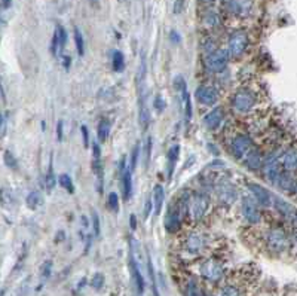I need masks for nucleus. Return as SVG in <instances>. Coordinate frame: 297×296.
I'll list each match as a JSON object with an SVG mask.
<instances>
[{
  "mask_svg": "<svg viewBox=\"0 0 297 296\" xmlns=\"http://www.w3.org/2000/svg\"><path fill=\"white\" fill-rule=\"evenodd\" d=\"M51 271H52V262H51V261H46V262L42 265V268H40V277H42V280L49 279Z\"/></svg>",
  "mask_w": 297,
  "mask_h": 296,
  "instance_id": "c9c22d12",
  "label": "nucleus"
},
{
  "mask_svg": "<svg viewBox=\"0 0 297 296\" xmlns=\"http://www.w3.org/2000/svg\"><path fill=\"white\" fill-rule=\"evenodd\" d=\"M207 247H208V237L201 231L187 234L183 241V250L193 256L202 255L207 250Z\"/></svg>",
  "mask_w": 297,
  "mask_h": 296,
  "instance_id": "7ed1b4c3",
  "label": "nucleus"
},
{
  "mask_svg": "<svg viewBox=\"0 0 297 296\" xmlns=\"http://www.w3.org/2000/svg\"><path fill=\"white\" fill-rule=\"evenodd\" d=\"M91 285H92V288H94V289L100 291V289L103 288V285H104V276H103V274H100V273L94 274Z\"/></svg>",
  "mask_w": 297,
  "mask_h": 296,
  "instance_id": "e433bc0d",
  "label": "nucleus"
},
{
  "mask_svg": "<svg viewBox=\"0 0 297 296\" xmlns=\"http://www.w3.org/2000/svg\"><path fill=\"white\" fill-rule=\"evenodd\" d=\"M130 268H131V273H133V279L137 285V291L139 294H143L145 292V279L139 270V265H137V261H136V256H134V250L131 249L130 250Z\"/></svg>",
  "mask_w": 297,
  "mask_h": 296,
  "instance_id": "6ab92c4d",
  "label": "nucleus"
},
{
  "mask_svg": "<svg viewBox=\"0 0 297 296\" xmlns=\"http://www.w3.org/2000/svg\"><path fill=\"white\" fill-rule=\"evenodd\" d=\"M55 183H57V179H55V176H54V171H52V164H51V165H49V170H48V173L45 174V186H46V189L51 192V191L54 189Z\"/></svg>",
  "mask_w": 297,
  "mask_h": 296,
  "instance_id": "473e14b6",
  "label": "nucleus"
},
{
  "mask_svg": "<svg viewBox=\"0 0 297 296\" xmlns=\"http://www.w3.org/2000/svg\"><path fill=\"white\" fill-rule=\"evenodd\" d=\"M150 211H151V201L148 199V202H146V208H145V216H146V217L150 214Z\"/></svg>",
  "mask_w": 297,
  "mask_h": 296,
  "instance_id": "49530a36",
  "label": "nucleus"
},
{
  "mask_svg": "<svg viewBox=\"0 0 297 296\" xmlns=\"http://www.w3.org/2000/svg\"><path fill=\"white\" fill-rule=\"evenodd\" d=\"M150 153H151V137H148V142H146V167L150 162Z\"/></svg>",
  "mask_w": 297,
  "mask_h": 296,
  "instance_id": "37998d69",
  "label": "nucleus"
},
{
  "mask_svg": "<svg viewBox=\"0 0 297 296\" xmlns=\"http://www.w3.org/2000/svg\"><path fill=\"white\" fill-rule=\"evenodd\" d=\"M253 149H254L253 140H251L248 136H244V134L235 136V137L232 139V142H230V150H232L233 156L238 158V159L245 158V155H247L250 150H253Z\"/></svg>",
  "mask_w": 297,
  "mask_h": 296,
  "instance_id": "f8f14e48",
  "label": "nucleus"
},
{
  "mask_svg": "<svg viewBox=\"0 0 297 296\" xmlns=\"http://www.w3.org/2000/svg\"><path fill=\"white\" fill-rule=\"evenodd\" d=\"M80 133H82V137H83V145L85 148L89 146V131H88V127L86 125H80Z\"/></svg>",
  "mask_w": 297,
  "mask_h": 296,
  "instance_id": "ea45409f",
  "label": "nucleus"
},
{
  "mask_svg": "<svg viewBox=\"0 0 297 296\" xmlns=\"http://www.w3.org/2000/svg\"><path fill=\"white\" fill-rule=\"evenodd\" d=\"M241 210H242V214L245 217V220L248 223H259L260 219H262V214H260V210H259V202L257 199L251 198V197H242L241 199Z\"/></svg>",
  "mask_w": 297,
  "mask_h": 296,
  "instance_id": "9b49d317",
  "label": "nucleus"
},
{
  "mask_svg": "<svg viewBox=\"0 0 297 296\" xmlns=\"http://www.w3.org/2000/svg\"><path fill=\"white\" fill-rule=\"evenodd\" d=\"M199 274L210 283H220L224 277V267L216 258H207L199 265Z\"/></svg>",
  "mask_w": 297,
  "mask_h": 296,
  "instance_id": "f257e3e1",
  "label": "nucleus"
},
{
  "mask_svg": "<svg viewBox=\"0 0 297 296\" xmlns=\"http://www.w3.org/2000/svg\"><path fill=\"white\" fill-rule=\"evenodd\" d=\"M196 100L205 106H214L219 101V94L216 88L208 87V85H201L196 88Z\"/></svg>",
  "mask_w": 297,
  "mask_h": 296,
  "instance_id": "4468645a",
  "label": "nucleus"
},
{
  "mask_svg": "<svg viewBox=\"0 0 297 296\" xmlns=\"http://www.w3.org/2000/svg\"><path fill=\"white\" fill-rule=\"evenodd\" d=\"M223 118H224V110L222 107H214L213 110H210L205 118H204V125L208 128V130H216L222 125L223 122Z\"/></svg>",
  "mask_w": 297,
  "mask_h": 296,
  "instance_id": "dca6fc26",
  "label": "nucleus"
},
{
  "mask_svg": "<svg viewBox=\"0 0 297 296\" xmlns=\"http://www.w3.org/2000/svg\"><path fill=\"white\" fill-rule=\"evenodd\" d=\"M139 156H140V143H137L134 149H133V153H131V162H130V167L131 170L134 171L136 167H137V162H139Z\"/></svg>",
  "mask_w": 297,
  "mask_h": 296,
  "instance_id": "72a5a7b5",
  "label": "nucleus"
},
{
  "mask_svg": "<svg viewBox=\"0 0 297 296\" xmlns=\"http://www.w3.org/2000/svg\"><path fill=\"white\" fill-rule=\"evenodd\" d=\"M12 4V0H1V7L3 9H9Z\"/></svg>",
  "mask_w": 297,
  "mask_h": 296,
  "instance_id": "de8ad7c7",
  "label": "nucleus"
},
{
  "mask_svg": "<svg viewBox=\"0 0 297 296\" xmlns=\"http://www.w3.org/2000/svg\"><path fill=\"white\" fill-rule=\"evenodd\" d=\"M290 241H292V244L296 247L297 250V229H295V231L292 232V235H290Z\"/></svg>",
  "mask_w": 297,
  "mask_h": 296,
  "instance_id": "c03bdc74",
  "label": "nucleus"
},
{
  "mask_svg": "<svg viewBox=\"0 0 297 296\" xmlns=\"http://www.w3.org/2000/svg\"><path fill=\"white\" fill-rule=\"evenodd\" d=\"M244 161H245L244 164H245L248 168H251V170H259V168L263 167V164H265V159L262 158L260 152L256 148L253 149V150H250V152L245 155Z\"/></svg>",
  "mask_w": 297,
  "mask_h": 296,
  "instance_id": "412c9836",
  "label": "nucleus"
},
{
  "mask_svg": "<svg viewBox=\"0 0 297 296\" xmlns=\"http://www.w3.org/2000/svg\"><path fill=\"white\" fill-rule=\"evenodd\" d=\"M92 170L98 180V191L101 192L103 183H104V170H103V162H101V148H100V143L97 142L92 145Z\"/></svg>",
  "mask_w": 297,
  "mask_h": 296,
  "instance_id": "ddd939ff",
  "label": "nucleus"
},
{
  "mask_svg": "<svg viewBox=\"0 0 297 296\" xmlns=\"http://www.w3.org/2000/svg\"><path fill=\"white\" fill-rule=\"evenodd\" d=\"M219 296H242V292L238 286H233V285H227V286H223L220 289V294Z\"/></svg>",
  "mask_w": 297,
  "mask_h": 296,
  "instance_id": "2f4dec72",
  "label": "nucleus"
},
{
  "mask_svg": "<svg viewBox=\"0 0 297 296\" xmlns=\"http://www.w3.org/2000/svg\"><path fill=\"white\" fill-rule=\"evenodd\" d=\"M63 64H64L66 70H69V69H70V66H72V58L66 55V57H64V60H63Z\"/></svg>",
  "mask_w": 297,
  "mask_h": 296,
  "instance_id": "a18cd8bd",
  "label": "nucleus"
},
{
  "mask_svg": "<svg viewBox=\"0 0 297 296\" xmlns=\"http://www.w3.org/2000/svg\"><path fill=\"white\" fill-rule=\"evenodd\" d=\"M229 51L226 49H216L210 54L205 55V67L211 72V73H220L227 67L229 63Z\"/></svg>",
  "mask_w": 297,
  "mask_h": 296,
  "instance_id": "20e7f679",
  "label": "nucleus"
},
{
  "mask_svg": "<svg viewBox=\"0 0 297 296\" xmlns=\"http://www.w3.org/2000/svg\"><path fill=\"white\" fill-rule=\"evenodd\" d=\"M293 222L296 223V226H297V211H296V214H295V219H293Z\"/></svg>",
  "mask_w": 297,
  "mask_h": 296,
  "instance_id": "864d4df0",
  "label": "nucleus"
},
{
  "mask_svg": "<svg viewBox=\"0 0 297 296\" xmlns=\"http://www.w3.org/2000/svg\"><path fill=\"white\" fill-rule=\"evenodd\" d=\"M178 156H180V146H178V145L171 146L169 150H168V153H166V159H168V177H169V179H171V176L174 174V170H175Z\"/></svg>",
  "mask_w": 297,
  "mask_h": 296,
  "instance_id": "b1692460",
  "label": "nucleus"
},
{
  "mask_svg": "<svg viewBox=\"0 0 297 296\" xmlns=\"http://www.w3.org/2000/svg\"><path fill=\"white\" fill-rule=\"evenodd\" d=\"M205 22H207L210 27L217 25V24H219V15H217L216 12H208V13L205 15Z\"/></svg>",
  "mask_w": 297,
  "mask_h": 296,
  "instance_id": "4c0bfd02",
  "label": "nucleus"
},
{
  "mask_svg": "<svg viewBox=\"0 0 297 296\" xmlns=\"http://www.w3.org/2000/svg\"><path fill=\"white\" fill-rule=\"evenodd\" d=\"M174 87H175V91H177V94L181 100V104H183L184 119H186V122H190V119H192V103H190V96H189L187 85H186V81L183 79V76H175Z\"/></svg>",
  "mask_w": 297,
  "mask_h": 296,
  "instance_id": "1a4fd4ad",
  "label": "nucleus"
},
{
  "mask_svg": "<svg viewBox=\"0 0 297 296\" xmlns=\"http://www.w3.org/2000/svg\"><path fill=\"white\" fill-rule=\"evenodd\" d=\"M171 39H172V42H178V40H180V36H178V33L172 31V33H171Z\"/></svg>",
  "mask_w": 297,
  "mask_h": 296,
  "instance_id": "09e8293b",
  "label": "nucleus"
},
{
  "mask_svg": "<svg viewBox=\"0 0 297 296\" xmlns=\"http://www.w3.org/2000/svg\"><path fill=\"white\" fill-rule=\"evenodd\" d=\"M281 165L287 173L297 170V149H290L286 152V155L281 159Z\"/></svg>",
  "mask_w": 297,
  "mask_h": 296,
  "instance_id": "4be33fe9",
  "label": "nucleus"
},
{
  "mask_svg": "<svg viewBox=\"0 0 297 296\" xmlns=\"http://www.w3.org/2000/svg\"><path fill=\"white\" fill-rule=\"evenodd\" d=\"M265 240H266L268 249H269L271 252H274V253H283V252H286V250L290 247V244H292L290 237H289V235L286 234V231L281 229V228H272V229H269V231L266 232Z\"/></svg>",
  "mask_w": 297,
  "mask_h": 296,
  "instance_id": "f03ea898",
  "label": "nucleus"
},
{
  "mask_svg": "<svg viewBox=\"0 0 297 296\" xmlns=\"http://www.w3.org/2000/svg\"><path fill=\"white\" fill-rule=\"evenodd\" d=\"M92 228H94V235L98 237L100 235V217H98V213L92 210Z\"/></svg>",
  "mask_w": 297,
  "mask_h": 296,
  "instance_id": "58836bf2",
  "label": "nucleus"
},
{
  "mask_svg": "<svg viewBox=\"0 0 297 296\" xmlns=\"http://www.w3.org/2000/svg\"><path fill=\"white\" fill-rule=\"evenodd\" d=\"M163 201H165V189L160 185H156L153 189V205H154V214L159 216L163 207Z\"/></svg>",
  "mask_w": 297,
  "mask_h": 296,
  "instance_id": "5701e85b",
  "label": "nucleus"
},
{
  "mask_svg": "<svg viewBox=\"0 0 297 296\" xmlns=\"http://www.w3.org/2000/svg\"><path fill=\"white\" fill-rule=\"evenodd\" d=\"M107 207L110 208V211L118 213L119 211V195L116 192H110L107 195Z\"/></svg>",
  "mask_w": 297,
  "mask_h": 296,
  "instance_id": "7c9ffc66",
  "label": "nucleus"
},
{
  "mask_svg": "<svg viewBox=\"0 0 297 296\" xmlns=\"http://www.w3.org/2000/svg\"><path fill=\"white\" fill-rule=\"evenodd\" d=\"M199 1H201V3H204V4H211L214 0H199Z\"/></svg>",
  "mask_w": 297,
  "mask_h": 296,
  "instance_id": "603ef678",
  "label": "nucleus"
},
{
  "mask_svg": "<svg viewBox=\"0 0 297 296\" xmlns=\"http://www.w3.org/2000/svg\"><path fill=\"white\" fill-rule=\"evenodd\" d=\"M248 188H250L251 194L254 195V198L257 199V202H259L260 205L269 207V205L272 204V197H271V194H269L268 189H265V188L260 186L259 183H253V182L248 183Z\"/></svg>",
  "mask_w": 297,
  "mask_h": 296,
  "instance_id": "2eb2a0df",
  "label": "nucleus"
},
{
  "mask_svg": "<svg viewBox=\"0 0 297 296\" xmlns=\"http://www.w3.org/2000/svg\"><path fill=\"white\" fill-rule=\"evenodd\" d=\"M121 180H122V191H124V199L128 201L133 195V170L131 167H125L121 170Z\"/></svg>",
  "mask_w": 297,
  "mask_h": 296,
  "instance_id": "a211bd4d",
  "label": "nucleus"
},
{
  "mask_svg": "<svg viewBox=\"0 0 297 296\" xmlns=\"http://www.w3.org/2000/svg\"><path fill=\"white\" fill-rule=\"evenodd\" d=\"M3 158H4V162H6V165L9 167V168H16L18 167V164H16V159H15V156L10 153V150H6L4 152V155H3Z\"/></svg>",
  "mask_w": 297,
  "mask_h": 296,
  "instance_id": "f704fd0d",
  "label": "nucleus"
},
{
  "mask_svg": "<svg viewBox=\"0 0 297 296\" xmlns=\"http://www.w3.org/2000/svg\"><path fill=\"white\" fill-rule=\"evenodd\" d=\"M274 205H275V208L286 217V219H289V220H293L295 219V214H296V208L289 202V201H286V199H283V198H280V197H275L274 198Z\"/></svg>",
  "mask_w": 297,
  "mask_h": 296,
  "instance_id": "aec40b11",
  "label": "nucleus"
},
{
  "mask_svg": "<svg viewBox=\"0 0 297 296\" xmlns=\"http://www.w3.org/2000/svg\"><path fill=\"white\" fill-rule=\"evenodd\" d=\"M73 36H74V45H76V51H77L79 57H83V55H85V39H83V34L80 33V30H79L77 27H74Z\"/></svg>",
  "mask_w": 297,
  "mask_h": 296,
  "instance_id": "cd10ccee",
  "label": "nucleus"
},
{
  "mask_svg": "<svg viewBox=\"0 0 297 296\" xmlns=\"http://www.w3.org/2000/svg\"><path fill=\"white\" fill-rule=\"evenodd\" d=\"M184 295L186 296H205L202 289L199 288V285L193 280H189L186 283V288H184Z\"/></svg>",
  "mask_w": 297,
  "mask_h": 296,
  "instance_id": "c85d7f7f",
  "label": "nucleus"
},
{
  "mask_svg": "<svg viewBox=\"0 0 297 296\" xmlns=\"http://www.w3.org/2000/svg\"><path fill=\"white\" fill-rule=\"evenodd\" d=\"M58 183H60V186L63 188V189H66L67 192H70V194H73L74 192V183H73V179L69 176V174H60V177H58Z\"/></svg>",
  "mask_w": 297,
  "mask_h": 296,
  "instance_id": "c756f323",
  "label": "nucleus"
},
{
  "mask_svg": "<svg viewBox=\"0 0 297 296\" xmlns=\"http://www.w3.org/2000/svg\"><path fill=\"white\" fill-rule=\"evenodd\" d=\"M4 128H6V116L1 118V134H4Z\"/></svg>",
  "mask_w": 297,
  "mask_h": 296,
  "instance_id": "8fccbe9b",
  "label": "nucleus"
},
{
  "mask_svg": "<svg viewBox=\"0 0 297 296\" xmlns=\"http://www.w3.org/2000/svg\"><path fill=\"white\" fill-rule=\"evenodd\" d=\"M214 192H216V197L217 199L223 204V205H232L236 198H238V191L235 189V186L227 182V180H220L216 188H214Z\"/></svg>",
  "mask_w": 297,
  "mask_h": 296,
  "instance_id": "0eeeda50",
  "label": "nucleus"
},
{
  "mask_svg": "<svg viewBox=\"0 0 297 296\" xmlns=\"http://www.w3.org/2000/svg\"><path fill=\"white\" fill-rule=\"evenodd\" d=\"M248 34L245 31H233L229 37V54L235 58H239L244 55V52L248 48Z\"/></svg>",
  "mask_w": 297,
  "mask_h": 296,
  "instance_id": "6e6552de",
  "label": "nucleus"
},
{
  "mask_svg": "<svg viewBox=\"0 0 297 296\" xmlns=\"http://www.w3.org/2000/svg\"><path fill=\"white\" fill-rule=\"evenodd\" d=\"M183 219V213L181 208L178 205V202H172L165 214V222H163V228L169 232V234H175L180 229V223Z\"/></svg>",
  "mask_w": 297,
  "mask_h": 296,
  "instance_id": "9d476101",
  "label": "nucleus"
},
{
  "mask_svg": "<svg viewBox=\"0 0 297 296\" xmlns=\"http://www.w3.org/2000/svg\"><path fill=\"white\" fill-rule=\"evenodd\" d=\"M110 130H112V124L107 118H101L98 125H97V137H98V142L103 143L109 139L110 136Z\"/></svg>",
  "mask_w": 297,
  "mask_h": 296,
  "instance_id": "393cba45",
  "label": "nucleus"
},
{
  "mask_svg": "<svg viewBox=\"0 0 297 296\" xmlns=\"http://www.w3.org/2000/svg\"><path fill=\"white\" fill-rule=\"evenodd\" d=\"M112 67L115 72L121 73L125 69V55L122 51H115L113 52V58H112Z\"/></svg>",
  "mask_w": 297,
  "mask_h": 296,
  "instance_id": "a878e982",
  "label": "nucleus"
},
{
  "mask_svg": "<svg viewBox=\"0 0 297 296\" xmlns=\"http://www.w3.org/2000/svg\"><path fill=\"white\" fill-rule=\"evenodd\" d=\"M210 208V199L204 194H195L192 195L190 205H189V216L193 222H199L204 219Z\"/></svg>",
  "mask_w": 297,
  "mask_h": 296,
  "instance_id": "39448f33",
  "label": "nucleus"
},
{
  "mask_svg": "<svg viewBox=\"0 0 297 296\" xmlns=\"http://www.w3.org/2000/svg\"><path fill=\"white\" fill-rule=\"evenodd\" d=\"M131 226H133V229L136 228V216L134 214L131 216Z\"/></svg>",
  "mask_w": 297,
  "mask_h": 296,
  "instance_id": "3c124183",
  "label": "nucleus"
},
{
  "mask_svg": "<svg viewBox=\"0 0 297 296\" xmlns=\"http://www.w3.org/2000/svg\"><path fill=\"white\" fill-rule=\"evenodd\" d=\"M63 139H64V122L58 121V124H57V140L63 142Z\"/></svg>",
  "mask_w": 297,
  "mask_h": 296,
  "instance_id": "79ce46f5",
  "label": "nucleus"
},
{
  "mask_svg": "<svg viewBox=\"0 0 297 296\" xmlns=\"http://www.w3.org/2000/svg\"><path fill=\"white\" fill-rule=\"evenodd\" d=\"M25 204L30 210H36L40 204H42V194L39 191H33L27 195L25 198Z\"/></svg>",
  "mask_w": 297,
  "mask_h": 296,
  "instance_id": "bb28decb",
  "label": "nucleus"
},
{
  "mask_svg": "<svg viewBox=\"0 0 297 296\" xmlns=\"http://www.w3.org/2000/svg\"><path fill=\"white\" fill-rule=\"evenodd\" d=\"M66 43H67V31L63 25H57L55 34L52 39V51L61 55L66 48Z\"/></svg>",
  "mask_w": 297,
  "mask_h": 296,
  "instance_id": "f3484780",
  "label": "nucleus"
},
{
  "mask_svg": "<svg viewBox=\"0 0 297 296\" xmlns=\"http://www.w3.org/2000/svg\"><path fill=\"white\" fill-rule=\"evenodd\" d=\"M232 107L238 112V113H248L251 112V109L256 104V99L253 96L251 91L248 90H241L238 93L233 94L232 97Z\"/></svg>",
  "mask_w": 297,
  "mask_h": 296,
  "instance_id": "423d86ee",
  "label": "nucleus"
},
{
  "mask_svg": "<svg viewBox=\"0 0 297 296\" xmlns=\"http://www.w3.org/2000/svg\"><path fill=\"white\" fill-rule=\"evenodd\" d=\"M153 107H154L157 112H162V110L165 109V101L162 100V97H160V96H156V99H154V103H153Z\"/></svg>",
  "mask_w": 297,
  "mask_h": 296,
  "instance_id": "a19ab883",
  "label": "nucleus"
}]
</instances>
